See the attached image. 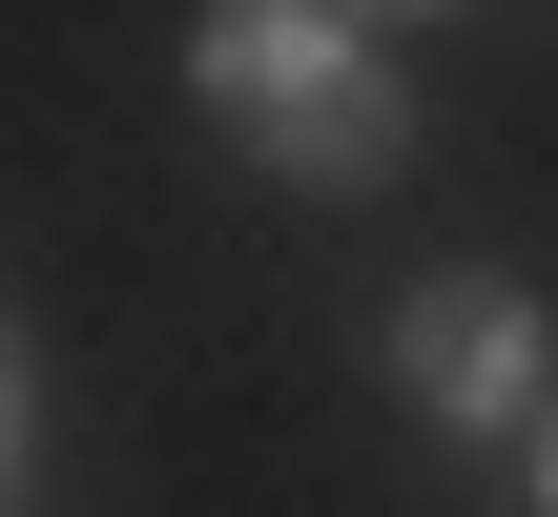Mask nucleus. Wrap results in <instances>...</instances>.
<instances>
[{
	"mask_svg": "<svg viewBox=\"0 0 558 517\" xmlns=\"http://www.w3.org/2000/svg\"><path fill=\"white\" fill-rule=\"evenodd\" d=\"M393 394H414V414H476V435H538V311H518L497 269L414 290V311H393Z\"/></svg>",
	"mask_w": 558,
	"mask_h": 517,
	"instance_id": "obj_2",
	"label": "nucleus"
},
{
	"mask_svg": "<svg viewBox=\"0 0 558 517\" xmlns=\"http://www.w3.org/2000/svg\"><path fill=\"white\" fill-rule=\"evenodd\" d=\"M186 83H207V104H228V145H248V166H290V187H373V166L414 145L393 62H373L331 0H207Z\"/></svg>",
	"mask_w": 558,
	"mask_h": 517,
	"instance_id": "obj_1",
	"label": "nucleus"
},
{
	"mask_svg": "<svg viewBox=\"0 0 558 517\" xmlns=\"http://www.w3.org/2000/svg\"><path fill=\"white\" fill-rule=\"evenodd\" d=\"M0 456H21V332H0Z\"/></svg>",
	"mask_w": 558,
	"mask_h": 517,
	"instance_id": "obj_3",
	"label": "nucleus"
}]
</instances>
